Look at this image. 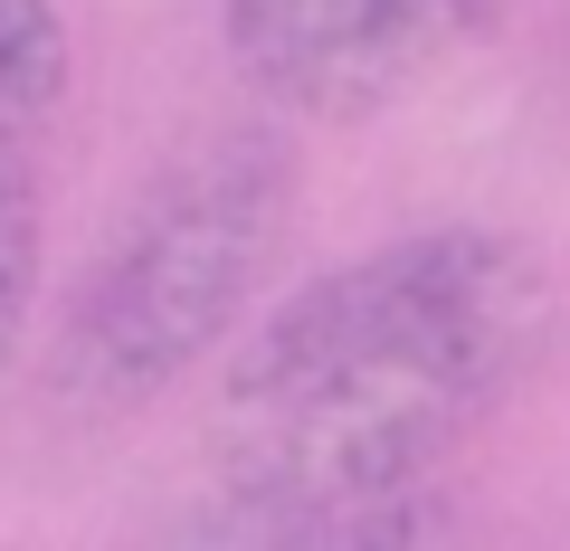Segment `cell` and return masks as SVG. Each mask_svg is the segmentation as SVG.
Segmentation results:
<instances>
[{
  "instance_id": "cell-4",
  "label": "cell",
  "mask_w": 570,
  "mask_h": 551,
  "mask_svg": "<svg viewBox=\"0 0 570 551\" xmlns=\"http://www.w3.org/2000/svg\"><path fill=\"white\" fill-rule=\"evenodd\" d=\"M67 96V20L48 0H0V144H39Z\"/></svg>"
},
{
  "instance_id": "cell-3",
  "label": "cell",
  "mask_w": 570,
  "mask_h": 551,
  "mask_svg": "<svg viewBox=\"0 0 570 551\" xmlns=\"http://www.w3.org/2000/svg\"><path fill=\"white\" fill-rule=\"evenodd\" d=\"M513 0H219V39L257 96L314 124H362L456 67Z\"/></svg>"
},
{
  "instance_id": "cell-2",
  "label": "cell",
  "mask_w": 570,
  "mask_h": 551,
  "mask_svg": "<svg viewBox=\"0 0 570 551\" xmlns=\"http://www.w3.org/2000/svg\"><path fill=\"white\" fill-rule=\"evenodd\" d=\"M295 219V163L266 134L171 163L115 219L58 314V390L86 409H142L238 333Z\"/></svg>"
},
{
  "instance_id": "cell-5",
  "label": "cell",
  "mask_w": 570,
  "mask_h": 551,
  "mask_svg": "<svg viewBox=\"0 0 570 551\" xmlns=\"http://www.w3.org/2000/svg\"><path fill=\"white\" fill-rule=\"evenodd\" d=\"M39 305V144H0V371Z\"/></svg>"
},
{
  "instance_id": "cell-1",
  "label": "cell",
  "mask_w": 570,
  "mask_h": 551,
  "mask_svg": "<svg viewBox=\"0 0 570 551\" xmlns=\"http://www.w3.org/2000/svg\"><path fill=\"white\" fill-rule=\"evenodd\" d=\"M551 333V276L504 228H409L324 266L219 381V485L285 542H381Z\"/></svg>"
}]
</instances>
